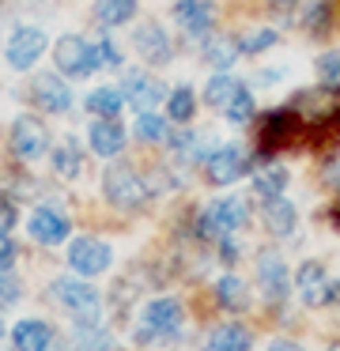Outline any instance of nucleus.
Returning <instances> with one entry per match:
<instances>
[{"mask_svg":"<svg viewBox=\"0 0 340 351\" xmlns=\"http://www.w3.org/2000/svg\"><path fill=\"white\" fill-rule=\"evenodd\" d=\"M174 19L181 23V31L201 38V34L212 31L216 12H212V0H178V4H174Z\"/></svg>","mask_w":340,"mask_h":351,"instance_id":"15","label":"nucleus"},{"mask_svg":"<svg viewBox=\"0 0 340 351\" xmlns=\"http://www.w3.org/2000/svg\"><path fill=\"white\" fill-rule=\"evenodd\" d=\"M291 136H295V114L291 110H272V114L261 121V140H257V144L272 152V147L291 144Z\"/></svg>","mask_w":340,"mask_h":351,"instance_id":"18","label":"nucleus"},{"mask_svg":"<svg viewBox=\"0 0 340 351\" xmlns=\"http://www.w3.org/2000/svg\"><path fill=\"white\" fill-rule=\"evenodd\" d=\"M121 106H125V95L117 87H98V91L87 95V110L95 117H117Z\"/></svg>","mask_w":340,"mask_h":351,"instance_id":"27","label":"nucleus"},{"mask_svg":"<svg viewBox=\"0 0 340 351\" xmlns=\"http://www.w3.org/2000/svg\"><path fill=\"white\" fill-rule=\"evenodd\" d=\"M12 261H15V242L8 234H0V272H8Z\"/></svg>","mask_w":340,"mask_h":351,"instance_id":"38","label":"nucleus"},{"mask_svg":"<svg viewBox=\"0 0 340 351\" xmlns=\"http://www.w3.org/2000/svg\"><path fill=\"white\" fill-rule=\"evenodd\" d=\"M110 348V332L98 325L95 317H76V351H106Z\"/></svg>","mask_w":340,"mask_h":351,"instance_id":"22","label":"nucleus"},{"mask_svg":"<svg viewBox=\"0 0 340 351\" xmlns=\"http://www.w3.org/2000/svg\"><path fill=\"white\" fill-rule=\"evenodd\" d=\"M216 298L223 310H246L249 306V287L238 280V276H223V280L216 283Z\"/></svg>","mask_w":340,"mask_h":351,"instance_id":"25","label":"nucleus"},{"mask_svg":"<svg viewBox=\"0 0 340 351\" xmlns=\"http://www.w3.org/2000/svg\"><path fill=\"white\" fill-rule=\"evenodd\" d=\"M45 53V34L38 31V27H19V31H12V38H8V64L12 69H34V61Z\"/></svg>","mask_w":340,"mask_h":351,"instance_id":"10","label":"nucleus"},{"mask_svg":"<svg viewBox=\"0 0 340 351\" xmlns=\"http://www.w3.org/2000/svg\"><path fill=\"white\" fill-rule=\"evenodd\" d=\"M49 291H53V298H57L65 310L76 313V317H95V313H98V291L91 287V283L65 276V280H53Z\"/></svg>","mask_w":340,"mask_h":351,"instance_id":"8","label":"nucleus"},{"mask_svg":"<svg viewBox=\"0 0 340 351\" xmlns=\"http://www.w3.org/2000/svg\"><path fill=\"white\" fill-rule=\"evenodd\" d=\"M204 167H208L212 185H231V182H238V178L249 174V155L242 152L238 144H223L204 159Z\"/></svg>","mask_w":340,"mask_h":351,"instance_id":"5","label":"nucleus"},{"mask_svg":"<svg viewBox=\"0 0 340 351\" xmlns=\"http://www.w3.org/2000/svg\"><path fill=\"white\" fill-rule=\"evenodd\" d=\"M121 95H125V102L136 110V114H144V110H155L159 102L166 99V91L159 87V80H151V76H140V72H133V76H125V84H121Z\"/></svg>","mask_w":340,"mask_h":351,"instance_id":"14","label":"nucleus"},{"mask_svg":"<svg viewBox=\"0 0 340 351\" xmlns=\"http://www.w3.org/2000/svg\"><path fill=\"white\" fill-rule=\"evenodd\" d=\"M234 57H238V46H234V42H227V38H216V42H208V46H204V61L216 64V69H231Z\"/></svg>","mask_w":340,"mask_h":351,"instance_id":"32","label":"nucleus"},{"mask_svg":"<svg viewBox=\"0 0 340 351\" xmlns=\"http://www.w3.org/2000/svg\"><path fill=\"white\" fill-rule=\"evenodd\" d=\"M30 234H34L38 245H60L68 238V219L60 212L38 208V212L30 215Z\"/></svg>","mask_w":340,"mask_h":351,"instance_id":"17","label":"nucleus"},{"mask_svg":"<svg viewBox=\"0 0 340 351\" xmlns=\"http://www.w3.org/2000/svg\"><path fill=\"white\" fill-rule=\"evenodd\" d=\"M53 170H57L60 178H80L83 174V152L76 140H60L57 147H53Z\"/></svg>","mask_w":340,"mask_h":351,"instance_id":"23","label":"nucleus"},{"mask_svg":"<svg viewBox=\"0 0 340 351\" xmlns=\"http://www.w3.org/2000/svg\"><path fill=\"white\" fill-rule=\"evenodd\" d=\"M193 110H196V99H193V91H189V87L170 91V99H166V114H170V121L185 125L189 117H193Z\"/></svg>","mask_w":340,"mask_h":351,"instance_id":"29","label":"nucleus"},{"mask_svg":"<svg viewBox=\"0 0 340 351\" xmlns=\"http://www.w3.org/2000/svg\"><path fill=\"white\" fill-rule=\"evenodd\" d=\"M15 223H19V212H15V204L0 197V234H12Z\"/></svg>","mask_w":340,"mask_h":351,"instance_id":"37","label":"nucleus"},{"mask_svg":"<svg viewBox=\"0 0 340 351\" xmlns=\"http://www.w3.org/2000/svg\"><path fill=\"white\" fill-rule=\"evenodd\" d=\"M30 99H34V106L45 110V114H65V110L72 106V91H68V84L57 76H38L34 84H30Z\"/></svg>","mask_w":340,"mask_h":351,"instance_id":"11","label":"nucleus"},{"mask_svg":"<svg viewBox=\"0 0 340 351\" xmlns=\"http://www.w3.org/2000/svg\"><path fill=\"white\" fill-rule=\"evenodd\" d=\"M295 287H299V295H302L306 306L340 302V280H332V276L325 272V265H317V261L299 265V272H295Z\"/></svg>","mask_w":340,"mask_h":351,"instance_id":"3","label":"nucleus"},{"mask_svg":"<svg viewBox=\"0 0 340 351\" xmlns=\"http://www.w3.org/2000/svg\"><path fill=\"white\" fill-rule=\"evenodd\" d=\"M102 193H106V200H110V204H117V208H140L144 197H148L144 182L128 167H110V170H106Z\"/></svg>","mask_w":340,"mask_h":351,"instance_id":"6","label":"nucleus"},{"mask_svg":"<svg viewBox=\"0 0 340 351\" xmlns=\"http://www.w3.org/2000/svg\"><path fill=\"white\" fill-rule=\"evenodd\" d=\"M317 80L321 84H340V49H329V53L317 57Z\"/></svg>","mask_w":340,"mask_h":351,"instance_id":"33","label":"nucleus"},{"mask_svg":"<svg viewBox=\"0 0 340 351\" xmlns=\"http://www.w3.org/2000/svg\"><path fill=\"white\" fill-rule=\"evenodd\" d=\"M136 16V0H95L98 27H121Z\"/></svg>","mask_w":340,"mask_h":351,"instance_id":"24","label":"nucleus"},{"mask_svg":"<svg viewBox=\"0 0 340 351\" xmlns=\"http://www.w3.org/2000/svg\"><path fill=\"white\" fill-rule=\"evenodd\" d=\"M295 223H299V215H295L291 200L287 197H269V204H264V227H269L276 238H287L295 230Z\"/></svg>","mask_w":340,"mask_h":351,"instance_id":"20","label":"nucleus"},{"mask_svg":"<svg viewBox=\"0 0 340 351\" xmlns=\"http://www.w3.org/2000/svg\"><path fill=\"white\" fill-rule=\"evenodd\" d=\"M12 343H15V351H45L53 343V328L45 321H34V317L19 321L12 332Z\"/></svg>","mask_w":340,"mask_h":351,"instance_id":"19","label":"nucleus"},{"mask_svg":"<svg viewBox=\"0 0 340 351\" xmlns=\"http://www.w3.org/2000/svg\"><path fill=\"white\" fill-rule=\"evenodd\" d=\"M249 343H253V336L246 325H219L208 336V351H249Z\"/></svg>","mask_w":340,"mask_h":351,"instance_id":"21","label":"nucleus"},{"mask_svg":"<svg viewBox=\"0 0 340 351\" xmlns=\"http://www.w3.org/2000/svg\"><path fill=\"white\" fill-rule=\"evenodd\" d=\"M223 117H227L231 125H246L249 117H253V95H249L246 87H242V91H238V95H234V99L223 106Z\"/></svg>","mask_w":340,"mask_h":351,"instance_id":"31","label":"nucleus"},{"mask_svg":"<svg viewBox=\"0 0 340 351\" xmlns=\"http://www.w3.org/2000/svg\"><path fill=\"white\" fill-rule=\"evenodd\" d=\"M53 61H57V69L65 72V76H91V72L98 69L95 61V42L80 38V34H65V38H57V46H53Z\"/></svg>","mask_w":340,"mask_h":351,"instance_id":"4","label":"nucleus"},{"mask_svg":"<svg viewBox=\"0 0 340 351\" xmlns=\"http://www.w3.org/2000/svg\"><path fill=\"white\" fill-rule=\"evenodd\" d=\"M133 46H136V53H140V61H148V64H166L170 61V38H166V31L159 23H140L136 27Z\"/></svg>","mask_w":340,"mask_h":351,"instance_id":"12","label":"nucleus"},{"mask_svg":"<svg viewBox=\"0 0 340 351\" xmlns=\"http://www.w3.org/2000/svg\"><path fill=\"white\" fill-rule=\"evenodd\" d=\"M276 8H291V4H299V0H272Z\"/></svg>","mask_w":340,"mask_h":351,"instance_id":"41","label":"nucleus"},{"mask_svg":"<svg viewBox=\"0 0 340 351\" xmlns=\"http://www.w3.org/2000/svg\"><path fill=\"white\" fill-rule=\"evenodd\" d=\"M181 328V302L178 298H151L140 313V325H136V340H170Z\"/></svg>","mask_w":340,"mask_h":351,"instance_id":"2","label":"nucleus"},{"mask_svg":"<svg viewBox=\"0 0 340 351\" xmlns=\"http://www.w3.org/2000/svg\"><path fill=\"white\" fill-rule=\"evenodd\" d=\"M238 91H242L238 80L227 76V72H219V76H212V80H208V87H204V102H208V106H216V110H223Z\"/></svg>","mask_w":340,"mask_h":351,"instance_id":"28","label":"nucleus"},{"mask_svg":"<svg viewBox=\"0 0 340 351\" xmlns=\"http://www.w3.org/2000/svg\"><path fill=\"white\" fill-rule=\"evenodd\" d=\"M249 219L246 212V200L238 197H219L196 215V234L201 238H231L234 230H242Z\"/></svg>","mask_w":340,"mask_h":351,"instance_id":"1","label":"nucleus"},{"mask_svg":"<svg viewBox=\"0 0 340 351\" xmlns=\"http://www.w3.org/2000/svg\"><path fill=\"white\" fill-rule=\"evenodd\" d=\"M95 61H98V69H117V64H121V53H117V46H113L110 38L95 42Z\"/></svg>","mask_w":340,"mask_h":351,"instance_id":"36","label":"nucleus"},{"mask_svg":"<svg viewBox=\"0 0 340 351\" xmlns=\"http://www.w3.org/2000/svg\"><path fill=\"white\" fill-rule=\"evenodd\" d=\"M269 46H276V31H253L249 38L238 42V53L253 57V53H261V49H269Z\"/></svg>","mask_w":340,"mask_h":351,"instance_id":"34","label":"nucleus"},{"mask_svg":"<svg viewBox=\"0 0 340 351\" xmlns=\"http://www.w3.org/2000/svg\"><path fill=\"white\" fill-rule=\"evenodd\" d=\"M91 152L102 155V159H113V155L125 152V129L117 125V117H98L91 125Z\"/></svg>","mask_w":340,"mask_h":351,"instance_id":"16","label":"nucleus"},{"mask_svg":"<svg viewBox=\"0 0 340 351\" xmlns=\"http://www.w3.org/2000/svg\"><path fill=\"white\" fill-rule=\"evenodd\" d=\"M253 189L261 193L264 200H269V197H284V189H287V170L280 167V162L261 167V170H257V178H253Z\"/></svg>","mask_w":340,"mask_h":351,"instance_id":"26","label":"nucleus"},{"mask_svg":"<svg viewBox=\"0 0 340 351\" xmlns=\"http://www.w3.org/2000/svg\"><path fill=\"white\" fill-rule=\"evenodd\" d=\"M310 31H317V27H325L329 23V4H317V8H310Z\"/></svg>","mask_w":340,"mask_h":351,"instance_id":"39","label":"nucleus"},{"mask_svg":"<svg viewBox=\"0 0 340 351\" xmlns=\"http://www.w3.org/2000/svg\"><path fill=\"white\" fill-rule=\"evenodd\" d=\"M329 351H340V343H332V348H329Z\"/></svg>","mask_w":340,"mask_h":351,"instance_id":"42","label":"nucleus"},{"mask_svg":"<svg viewBox=\"0 0 340 351\" xmlns=\"http://www.w3.org/2000/svg\"><path fill=\"white\" fill-rule=\"evenodd\" d=\"M23 298V283L12 272H0V306H15Z\"/></svg>","mask_w":340,"mask_h":351,"instance_id":"35","label":"nucleus"},{"mask_svg":"<svg viewBox=\"0 0 340 351\" xmlns=\"http://www.w3.org/2000/svg\"><path fill=\"white\" fill-rule=\"evenodd\" d=\"M110 261H113L110 245L98 242V238H76V242L68 245V268H72L76 276H87L91 280V276L106 272Z\"/></svg>","mask_w":340,"mask_h":351,"instance_id":"7","label":"nucleus"},{"mask_svg":"<svg viewBox=\"0 0 340 351\" xmlns=\"http://www.w3.org/2000/svg\"><path fill=\"white\" fill-rule=\"evenodd\" d=\"M12 152L27 162L42 159V155L49 152V132H45V125L38 121V117H19V121L12 125Z\"/></svg>","mask_w":340,"mask_h":351,"instance_id":"9","label":"nucleus"},{"mask_svg":"<svg viewBox=\"0 0 340 351\" xmlns=\"http://www.w3.org/2000/svg\"><path fill=\"white\" fill-rule=\"evenodd\" d=\"M269 351H302V348L291 340H276V343H269Z\"/></svg>","mask_w":340,"mask_h":351,"instance_id":"40","label":"nucleus"},{"mask_svg":"<svg viewBox=\"0 0 340 351\" xmlns=\"http://www.w3.org/2000/svg\"><path fill=\"white\" fill-rule=\"evenodd\" d=\"M257 283H261V291H264L269 302H280V298L287 295V265H284L280 253L269 250V253L257 257Z\"/></svg>","mask_w":340,"mask_h":351,"instance_id":"13","label":"nucleus"},{"mask_svg":"<svg viewBox=\"0 0 340 351\" xmlns=\"http://www.w3.org/2000/svg\"><path fill=\"white\" fill-rule=\"evenodd\" d=\"M166 117H159V114H151V110H144V114H136V136L140 140H148V144H155V140H163L166 136Z\"/></svg>","mask_w":340,"mask_h":351,"instance_id":"30","label":"nucleus"},{"mask_svg":"<svg viewBox=\"0 0 340 351\" xmlns=\"http://www.w3.org/2000/svg\"><path fill=\"white\" fill-rule=\"evenodd\" d=\"M0 336H4V321H0Z\"/></svg>","mask_w":340,"mask_h":351,"instance_id":"43","label":"nucleus"}]
</instances>
